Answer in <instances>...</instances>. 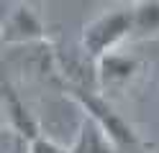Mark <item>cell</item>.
<instances>
[{
  "label": "cell",
  "instance_id": "ba28073f",
  "mask_svg": "<svg viewBox=\"0 0 159 153\" xmlns=\"http://www.w3.org/2000/svg\"><path fill=\"white\" fill-rule=\"evenodd\" d=\"M26 153H69V148L46 135H36L34 140L26 143Z\"/></svg>",
  "mask_w": 159,
  "mask_h": 153
},
{
  "label": "cell",
  "instance_id": "8992f818",
  "mask_svg": "<svg viewBox=\"0 0 159 153\" xmlns=\"http://www.w3.org/2000/svg\"><path fill=\"white\" fill-rule=\"evenodd\" d=\"M159 36V0L131 3V36L128 41H149Z\"/></svg>",
  "mask_w": 159,
  "mask_h": 153
},
{
  "label": "cell",
  "instance_id": "30bf717a",
  "mask_svg": "<svg viewBox=\"0 0 159 153\" xmlns=\"http://www.w3.org/2000/svg\"><path fill=\"white\" fill-rule=\"evenodd\" d=\"M0 128H5V117H3V110H0Z\"/></svg>",
  "mask_w": 159,
  "mask_h": 153
},
{
  "label": "cell",
  "instance_id": "9c48e42d",
  "mask_svg": "<svg viewBox=\"0 0 159 153\" xmlns=\"http://www.w3.org/2000/svg\"><path fill=\"white\" fill-rule=\"evenodd\" d=\"M13 153H26V143H23V140H18V146H16Z\"/></svg>",
  "mask_w": 159,
  "mask_h": 153
},
{
  "label": "cell",
  "instance_id": "52a82bcc",
  "mask_svg": "<svg viewBox=\"0 0 159 153\" xmlns=\"http://www.w3.org/2000/svg\"><path fill=\"white\" fill-rule=\"evenodd\" d=\"M69 153H121V151L113 146V140L90 117L82 115V120L77 125V135L69 146Z\"/></svg>",
  "mask_w": 159,
  "mask_h": 153
},
{
  "label": "cell",
  "instance_id": "5b68a950",
  "mask_svg": "<svg viewBox=\"0 0 159 153\" xmlns=\"http://www.w3.org/2000/svg\"><path fill=\"white\" fill-rule=\"evenodd\" d=\"M95 66H98V87L100 89L126 84L128 79H134L136 69H139L136 59L128 56V54H121V51H113V54L98 59Z\"/></svg>",
  "mask_w": 159,
  "mask_h": 153
},
{
  "label": "cell",
  "instance_id": "277c9868",
  "mask_svg": "<svg viewBox=\"0 0 159 153\" xmlns=\"http://www.w3.org/2000/svg\"><path fill=\"white\" fill-rule=\"evenodd\" d=\"M0 110H3L5 125L18 135V140L28 143L36 135H41L36 117L31 115V110L26 107V102L21 100V95H18L8 82H0Z\"/></svg>",
  "mask_w": 159,
  "mask_h": 153
},
{
  "label": "cell",
  "instance_id": "6da1fadb",
  "mask_svg": "<svg viewBox=\"0 0 159 153\" xmlns=\"http://www.w3.org/2000/svg\"><path fill=\"white\" fill-rule=\"evenodd\" d=\"M128 36H131V5H116L85 23L80 46L95 64L98 59L121 51V46L128 44Z\"/></svg>",
  "mask_w": 159,
  "mask_h": 153
},
{
  "label": "cell",
  "instance_id": "7a4b0ae2",
  "mask_svg": "<svg viewBox=\"0 0 159 153\" xmlns=\"http://www.w3.org/2000/svg\"><path fill=\"white\" fill-rule=\"evenodd\" d=\"M69 95H72V100L82 107V115L90 117L95 125L113 140V146L118 151H126V148H136L139 146V135H136L134 125L100 95V92L77 84V87H69Z\"/></svg>",
  "mask_w": 159,
  "mask_h": 153
},
{
  "label": "cell",
  "instance_id": "3957f363",
  "mask_svg": "<svg viewBox=\"0 0 159 153\" xmlns=\"http://www.w3.org/2000/svg\"><path fill=\"white\" fill-rule=\"evenodd\" d=\"M44 36L41 18L26 3H18L13 10H8L0 23V44H36L44 41Z\"/></svg>",
  "mask_w": 159,
  "mask_h": 153
}]
</instances>
